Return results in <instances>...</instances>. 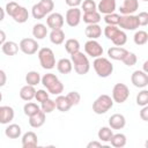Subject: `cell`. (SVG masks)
Returning a JSON list of instances; mask_svg holds the SVG:
<instances>
[{
	"instance_id": "49",
	"label": "cell",
	"mask_w": 148,
	"mask_h": 148,
	"mask_svg": "<svg viewBox=\"0 0 148 148\" xmlns=\"http://www.w3.org/2000/svg\"><path fill=\"white\" fill-rule=\"evenodd\" d=\"M140 118L143 121H148V105L142 106V109L140 111Z\"/></svg>"
},
{
	"instance_id": "38",
	"label": "cell",
	"mask_w": 148,
	"mask_h": 148,
	"mask_svg": "<svg viewBox=\"0 0 148 148\" xmlns=\"http://www.w3.org/2000/svg\"><path fill=\"white\" fill-rule=\"evenodd\" d=\"M54 109H56V103H54V101H52L50 98H47V99H45L44 102L40 103V110L45 114L46 113H51L52 111H54Z\"/></svg>"
},
{
	"instance_id": "25",
	"label": "cell",
	"mask_w": 148,
	"mask_h": 148,
	"mask_svg": "<svg viewBox=\"0 0 148 148\" xmlns=\"http://www.w3.org/2000/svg\"><path fill=\"white\" fill-rule=\"evenodd\" d=\"M21 133H22V128L17 124H10L5 130V134L9 139H17V138H20Z\"/></svg>"
},
{
	"instance_id": "56",
	"label": "cell",
	"mask_w": 148,
	"mask_h": 148,
	"mask_svg": "<svg viewBox=\"0 0 148 148\" xmlns=\"http://www.w3.org/2000/svg\"><path fill=\"white\" fill-rule=\"evenodd\" d=\"M1 101H2V94L0 92V102H1Z\"/></svg>"
},
{
	"instance_id": "45",
	"label": "cell",
	"mask_w": 148,
	"mask_h": 148,
	"mask_svg": "<svg viewBox=\"0 0 148 148\" xmlns=\"http://www.w3.org/2000/svg\"><path fill=\"white\" fill-rule=\"evenodd\" d=\"M35 98L37 102H44L45 99L49 98V92L44 89H39V90H36V94H35Z\"/></svg>"
},
{
	"instance_id": "23",
	"label": "cell",
	"mask_w": 148,
	"mask_h": 148,
	"mask_svg": "<svg viewBox=\"0 0 148 148\" xmlns=\"http://www.w3.org/2000/svg\"><path fill=\"white\" fill-rule=\"evenodd\" d=\"M35 94H36V89H35L34 86H30V84H25L20 90V97L23 101H27V102L34 99L35 98Z\"/></svg>"
},
{
	"instance_id": "32",
	"label": "cell",
	"mask_w": 148,
	"mask_h": 148,
	"mask_svg": "<svg viewBox=\"0 0 148 148\" xmlns=\"http://www.w3.org/2000/svg\"><path fill=\"white\" fill-rule=\"evenodd\" d=\"M97 135H98V139L102 142H110V140H111V138L113 135V132H112V128L104 126V127H101L99 128Z\"/></svg>"
},
{
	"instance_id": "34",
	"label": "cell",
	"mask_w": 148,
	"mask_h": 148,
	"mask_svg": "<svg viewBox=\"0 0 148 148\" xmlns=\"http://www.w3.org/2000/svg\"><path fill=\"white\" fill-rule=\"evenodd\" d=\"M111 40H112V43H113L116 46H123V45H125L126 42H127V35L125 34V31H123V30L119 29Z\"/></svg>"
},
{
	"instance_id": "29",
	"label": "cell",
	"mask_w": 148,
	"mask_h": 148,
	"mask_svg": "<svg viewBox=\"0 0 148 148\" xmlns=\"http://www.w3.org/2000/svg\"><path fill=\"white\" fill-rule=\"evenodd\" d=\"M101 14L95 10V12H89L83 14V22L87 24H97L101 21Z\"/></svg>"
},
{
	"instance_id": "2",
	"label": "cell",
	"mask_w": 148,
	"mask_h": 148,
	"mask_svg": "<svg viewBox=\"0 0 148 148\" xmlns=\"http://www.w3.org/2000/svg\"><path fill=\"white\" fill-rule=\"evenodd\" d=\"M40 82L52 95H60L64 91V84L53 73L44 74L40 79Z\"/></svg>"
},
{
	"instance_id": "5",
	"label": "cell",
	"mask_w": 148,
	"mask_h": 148,
	"mask_svg": "<svg viewBox=\"0 0 148 148\" xmlns=\"http://www.w3.org/2000/svg\"><path fill=\"white\" fill-rule=\"evenodd\" d=\"M38 59L44 69H52L56 66V57L50 47H42L38 50Z\"/></svg>"
},
{
	"instance_id": "54",
	"label": "cell",
	"mask_w": 148,
	"mask_h": 148,
	"mask_svg": "<svg viewBox=\"0 0 148 148\" xmlns=\"http://www.w3.org/2000/svg\"><path fill=\"white\" fill-rule=\"evenodd\" d=\"M5 13H6V12H5V9H3L2 7H0V22L5 18Z\"/></svg>"
},
{
	"instance_id": "8",
	"label": "cell",
	"mask_w": 148,
	"mask_h": 148,
	"mask_svg": "<svg viewBox=\"0 0 148 148\" xmlns=\"http://www.w3.org/2000/svg\"><path fill=\"white\" fill-rule=\"evenodd\" d=\"M18 47L24 54H28V56L35 54L39 50V45H38L37 40L34 39V38H23V39H21V42L18 44Z\"/></svg>"
},
{
	"instance_id": "52",
	"label": "cell",
	"mask_w": 148,
	"mask_h": 148,
	"mask_svg": "<svg viewBox=\"0 0 148 148\" xmlns=\"http://www.w3.org/2000/svg\"><path fill=\"white\" fill-rule=\"evenodd\" d=\"M94 147H97V148L102 147V142H99V141H90L87 145V148H94Z\"/></svg>"
},
{
	"instance_id": "27",
	"label": "cell",
	"mask_w": 148,
	"mask_h": 148,
	"mask_svg": "<svg viewBox=\"0 0 148 148\" xmlns=\"http://www.w3.org/2000/svg\"><path fill=\"white\" fill-rule=\"evenodd\" d=\"M50 40L54 45H60L65 40V32L62 29H56L50 32Z\"/></svg>"
},
{
	"instance_id": "7",
	"label": "cell",
	"mask_w": 148,
	"mask_h": 148,
	"mask_svg": "<svg viewBox=\"0 0 148 148\" xmlns=\"http://www.w3.org/2000/svg\"><path fill=\"white\" fill-rule=\"evenodd\" d=\"M119 28L124 30H135L139 28V21L138 16L130 14V15H120L119 22H118Z\"/></svg>"
},
{
	"instance_id": "1",
	"label": "cell",
	"mask_w": 148,
	"mask_h": 148,
	"mask_svg": "<svg viewBox=\"0 0 148 148\" xmlns=\"http://www.w3.org/2000/svg\"><path fill=\"white\" fill-rule=\"evenodd\" d=\"M71 61H72L74 71L79 75H84L90 69L89 59H88V57L86 54H83V52L79 51V52H75V53L71 54Z\"/></svg>"
},
{
	"instance_id": "14",
	"label": "cell",
	"mask_w": 148,
	"mask_h": 148,
	"mask_svg": "<svg viewBox=\"0 0 148 148\" xmlns=\"http://www.w3.org/2000/svg\"><path fill=\"white\" fill-rule=\"evenodd\" d=\"M139 9V1L138 0H124L121 7L119 8L123 15L134 14Z\"/></svg>"
},
{
	"instance_id": "31",
	"label": "cell",
	"mask_w": 148,
	"mask_h": 148,
	"mask_svg": "<svg viewBox=\"0 0 148 148\" xmlns=\"http://www.w3.org/2000/svg\"><path fill=\"white\" fill-rule=\"evenodd\" d=\"M126 135L123 134V133H117V134H113L110 142L113 147L116 148H123L125 145H126Z\"/></svg>"
},
{
	"instance_id": "16",
	"label": "cell",
	"mask_w": 148,
	"mask_h": 148,
	"mask_svg": "<svg viewBox=\"0 0 148 148\" xmlns=\"http://www.w3.org/2000/svg\"><path fill=\"white\" fill-rule=\"evenodd\" d=\"M126 125V119L120 113H114L109 118V126L112 130H121Z\"/></svg>"
},
{
	"instance_id": "19",
	"label": "cell",
	"mask_w": 148,
	"mask_h": 148,
	"mask_svg": "<svg viewBox=\"0 0 148 148\" xmlns=\"http://www.w3.org/2000/svg\"><path fill=\"white\" fill-rule=\"evenodd\" d=\"M45 119H46L45 118V113L42 110H39L37 113H35V114L29 117V125L31 127H34V128H38V127L44 125Z\"/></svg>"
},
{
	"instance_id": "41",
	"label": "cell",
	"mask_w": 148,
	"mask_h": 148,
	"mask_svg": "<svg viewBox=\"0 0 148 148\" xmlns=\"http://www.w3.org/2000/svg\"><path fill=\"white\" fill-rule=\"evenodd\" d=\"M126 66H128V67H131V66H134L135 64H136V61H138V58H136V56H135V53H133V52H127L126 53V56L123 58V60H121Z\"/></svg>"
},
{
	"instance_id": "33",
	"label": "cell",
	"mask_w": 148,
	"mask_h": 148,
	"mask_svg": "<svg viewBox=\"0 0 148 148\" xmlns=\"http://www.w3.org/2000/svg\"><path fill=\"white\" fill-rule=\"evenodd\" d=\"M40 79L42 77H40L39 73L36 72V71H30L25 75V82H27V84H30V86H34V87L37 86L40 82Z\"/></svg>"
},
{
	"instance_id": "11",
	"label": "cell",
	"mask_w": 148,
	"mask_h": 148,
	"mask_svg": "<svg viewBox=\"0 0 148 148\" xmlns=\"http://www.w3.org/2000/svg\"><path fill=\"white\" fill-rule=\"evenodd\" d=\"M131 81L136 88H146L148 86V74L143 71H134L131 76Z\"/></svg>"
},
{
	"instance_id": "30",
	"label": "cell",
	"mask_w": 148,
	"mask_h": 148,
	"mask_svg": "<svg viewBox=\"0 0 148 148\" xmlns=\"http://www.w3.org/2000/svg\"><path fill=\"white\" fill-rule=\"evenodd\" d=\"M65 50L67 51V53L69 54H73L75 52H79L80 51V43L77 39L75 38H69L65 42Z\"/></svg>"
},
{
	"instance_id": "18",
	"label": "cell",
	"mask_w": 148,
	"mask_h": 148,
	"mask_svg": "<svg viewBox=\"0 0 148 148\" xmlns=\"http://www.w3.org/2000/svg\"><path fill=\"white\" fill-rule=\"evenodd\" d=\"M10 17H13V20H14L15 22H17V23H24V22H27L28 18H29L28 9H27L25 7L18 6Z\"/></svg>"
},
{
	"instance_id": "55",
	"label": "cell",
	"mask_w": 148,
	"mask_h": 148,
	"mask_svg": "<svg viewBox=\"0 0 148 148\" xmlns=\"http://www.w3.org/2000/svg\"><path fill=\"white\" fill-rule=\"evenodd\" d=\"M147 65H148V61H145V64H143V72H146V73H147Z\"/></svg>"
},
{
	"instance_id": "47",
	"label": "cell",
	"mask_w": 148,
	"mask_h": 148,
	"mask_svg": "<svg viewBox=\"0 0 148 148\" xmlns=\"http://www.w3.org/2000/svg\"><path fill=\"white\" fill-rule=\"evenodd\" d=\"M18 6H20V5H18L17 2H15V1H9V2L6 5L5 12H6L9 16H12V15H13V13L16 10V8H17Z\"/></svg>"
},
{
	"instance_id": "53",
	"label": "cell",
	"mask_w": 148,
	"mask_h": 148,
	"mask_svg": "<svg viewBox=\"0 0 148 148\" xmlns=\"http://www.w3.org/2000/svg\"><path fill=\"white\" fill-rule=\"evenodd\" d=\"M6 42V32L0 29V46Z\"/></svg>"
},
{
	"instance_id": "58",
	"label": "cell",
	"mask_w": 148,
	"mask_h": 148,
	"mask_svg": "<svg viewBox=\"0 0 148 148\" xmlns=\"http://www.w3.org/2000/svg\"><path fill=\"white\" fill-rule=\"evenodd\" d=\"M7 1H12V0H7Z\"/></svg>"
},
{
	"instance_id": "28",
	"label": "cell",
	"mask_w": 148,
	"mask_h": 148,
	"mask_svg": "<svg viewBox=\"0 0 148 148\" xmlns=\"http://www.w3.org/2000/svg\"><path fill=\"white\" fill-rule=\"evenodd\" d=\"M32 35L37 39H44L47 35V28L43 23H37L32 28Z\"/></svg>"
},
{
	"instance_id": "17",
	"label": "cell",
	"mask_w": 148,
	"mask_h": 148,
	"mask_svg": "<svg viewBox=\"0 0 148 148\" xmlns=\"http://www.w3.org/2000/svg\"><path fill=\"white\" fill-rule=\"evenodd\" d=\"M37 145H38V138L35 132L29 131L23 134V136H22V147L23 148L36 147Z\"/></svg>"
},
{
	"instance_id": "37",
	"label": "cell",
	"mask_w": 148,
	"mask_h": 148,
	"mask_svg": "<svg viewBox=\"0 0 148 148\" xmlns=\"http://www.w3.org/2000/svg\"><path fill=\"white\" fill-rule=\"evenodd\" d=\"M39 110H40V108H39L36 103L30 102V101H29L28 103H25V104H24V106H23L24 114H25V116H28V117H30V116H32V114L37 113Z\"/></svg>"
},
{
	"instance_id": "43",
	"label": "cell",
	"mask_w": 148,
	"mask_h": 148,
	"mask_svg": "<svg viewBox=\"0 0 148 148\" xmlns=\"http://www.w3.org/2000/svg\"><path fill=\"white\" fill-rule=\"evenodd\" d=\"M66 97L69 101V103L72 104V106L73 105H77L80 103V101H81V95L77 91H71V92H68L66 95Z\"/></svg>"
},
{
	"instance_id": "26",
	"label": "cell",
	"mask_w": 148,
	"mask_h": 148,
	"mask_svg": "<svg viewBox=\"0 0 148 148\" xmlns=\"http://www.w3.org/2000/svg\"><path fill=\"white\" fill-rule=\"evenodd\" d=\"M57 69H58L59 73H61V74H68V73H71L72 69H73V65H72L71 59L61 58V59L57 62Z\"/></svg>"
},
{
	"instance_id": "35",
	"label": "cell",
	"mask_w": 148,
	"mask_h": 148,
	"mask_svg": "<svg viewBox=\"0 0 148 148\" xmlns=\"http://www.w3.org/2000/svg\"><path fill=\"white\" fill-rule=\"evenodd\" d=\"M31 14H32V16H34L35 18L40 20V18H44L47 13H46V10L43 8V6L38 2V3H35V5L32 6V8H31Z\"/></svg>"
},
{
	"instance_id": "3",
	"label": "cell",
	"mask_w": 148,
	"mask_h": 148,
	"mask_svg": "<svg viewBox=\"0 0 148 148\" xmlns=\"http://www.w3.org/2000/svg\"><path fill=\"white\" fill-rule=\"evenodd\" d=\"M92 67H94L96 74L99 77H108L113 72V65H112V62L109 59L104 58V57L95 58V60L92 62Z\"/></svg>"
},
{
	"instance_id": "36",
	"label": "cell",
	"mask_w": 148,
	"mask_h": 148,
	"mask_svg": "<svg viewBox=\"0 0 148 148\" xmlns=\"http://www.w3.org/2000/svg\"><path fill=\"white\" fill-rule=\"evenodd\" d=\"M133 40L136 45H145L148 42V34L145 30H139L134 34Z\"/></svg>"
},
{
	"instance_id": "9",
	"label": "cell",
	"mask_w": 148,
	"mask_h": 148,
	"mask_svg": "<svg viewBox=\"0 0 148 148\" xmlns=\"http://www.w3.org/2000/svg\"><path fill=\"white\" fill-rule=\"evenodd\" d=\"M84 52L91 58H98L103 54V47L96 39H89L84 44Z\"/></svg>"
},
{
	"instance_id": "48",
	"label": "cell",
	"mask_w": 148,
	"mask_h": 148,
	"mask_svg": "<svg viewBox=\"0 0 148 148\" xmlns=\"http://www.w3.org/2000/svg\"><path fill=\"white\" fill-rule=\"evenodd\" d=\"M136 16H138L139 25L145 27V25L148 24V13H147V12H141V13H139V15H136Z\"/></svg>"
},
{
	"instance_id": "46",
	"label": "cell",
	"mask_w": 148,
	"mask_h": 148,
	"mask_svg": "<svg viewBox=\"0 0 148 148\" xmlns=\"http://www.w3.org/2000/svg\"><path fill=\"white\" fill-rule=\"evenodd\" d=\"M39 3L43 6V8L46 10L47 14H50V13L53 10V8H54V2H53V0H40Z\"/></svg>"
},
{
	"instance_id": "13",
	"label": "cell",
	"mask_w": 148,
	"mask_h": 148,
	"mask_svg": "<svg viewBox=\"0 0 148 148\" xmlns=\"http://www.w3.org/2000/svg\"><path fill=\"white\" fill-rule=\"evenodd\" d=\"M117 7L116 0H101L99 3L97 5V9L99 14H111L114 13Z\"/></svg>"
},
{
	"instance_id": "51",
	"label": "cell",
	"mask_w": 148,
	"mask_h": 148,
	"mask_svg": "<svg viewBox=\"0 0 148 148\" xmlns=\"http://www.w3.org/2000/svg\"><path fill=\"white\" fill-rule=\"evenodd\" d=\"M6 81H7V76H6V73L0 69V87H3L6 84Z\"/></svg>"
},
{
	"instance_id": "24",
	"label": "cell",
	"mask_w": 148,
	"mask_h": 148,
	"mask_svg": "<svg viewBox=\"0 0 148 148\" xmlns=\"http://www.w3.org/2000/svg\"><path fill=\"white\" fill-rule=\"evenodd\" d=\"M54 103H56V108L59 111H61V112H67L72 108V104L69 103V101L67 99V97L66 96H62V95H58L57 98H56V101H54Z\"/></svg>"
},
{
	"instance_id": "42",
	"label": "cell",
	"mask_w": 148,
	"mask_h": 148,
	"mask_svg": "<svg viewBox=\"0 0 148 148\" xmlns=\"http://www.w3.org/2000/svg\"><path fill=\"white\" fill-rule=\"evenodd\" d=\"M82 9L84 13H89V12H95L97 9V5L94 0H84L82 3Z\"/></svg>"
},
{
	"instance_id": "15",
	"label": "cell",
	"mask_w": 148,
	"mask_h": 148,
	"mask_svg": "<svg viewBox=\"0 0 148 148\" xmlns=\"http://www.w3.org/2000/svg\"><path fill=\"white\" fill-rule=\"evenodd\" d=\"M14 109L8 105H0V124H9L14 119Z\"/></svg>"
},
{
	"instance_id": "50",
	"label": "cell",
	"mask_w": 148,
	"mask_h": 148,
	"mask_svg": "<svg viewBox=\"0 0 148 148\" xmlns=\"http://www.w3.org/2000/svg\"><path fill=\"white\" fill-rule=\"evenodd\" d=\"M65 2L69 7H77L82 3V0H65Z\"/></svg>"
},
{
	"instance_id": "6",
	"label": "cell",
	"mask_w": 148,
	"mask_h": 148,
	"mask_svg": "<svg viewBox=\"0 0 148 148\" xmlns=\"http://www.w3.org/2000/svg\"><path fill=\"white\" fill-rule=\"evenodd\" d=\"M130 97V89L125 83H116L112 89V101L116 103H124Z\"/></svg>"
},
{
	"instance_id": "4",
	"label": "cell",
	"mask_w": 148,
	"mask_h": 148,
	"mask_svg": "<svg viewBox=\"0 0 148 148\" xmlns=\"http://www.w3.org/2000/svg\"><path fill=\"white\" fill-rule=\"evenodd\" d=\"M112 106H113V101H112L111 96L103 94V95L98 96L95 99V102L92 103V111L96 114H104Z\"/></svg>"
},
{
	"instance_id": "44",
	"label": "cell",
	"mask_w": 148,
	"mask_h": 148,
	"mask_svg": "<svg viewBox=\"0 0 148 148\" xmlns=\"http://www.w3.org/2000/svg\"><path fill=\"white\" fill-rule=\"evenodd\" d=\"M119 29L117 28V25H106L105 28H104V35H105V37L108 38V39H112L113 38V36L117 34V31H118Z\"/></svg>"
},
{
	"instance_id": "57",
	"label": "cell",
	"mask_w": 148,
	"mask_h": 148,
	"mask_svg": "<svg viewBox=\"0 0 148 148\" xmlns=\"http://www.w3.org/2000/svg\"><path fill=\"white\" fill-rule=\"evenodd\" d=\"M142 1H148V0H142Z\"/></svg>"
},
{
	"instance_id": "10",
	"label": "cell",
	"mask_w": 148,
	"mask_h": 148,
	"mask_svg": "<svg viewBox=\"0 0 148 148\" xmlns=\"http://www.w3.org/2000/svg\"><path fill=\"white\" fill-rule=\"evenodd\" d=\"M81 18H82V13H81V9L77 8V7H71L66 12L65 20H66V22L69 27L74 28V27L79 25L80 22H81Z\"/></svg>"
},
{
	"instance_id": "21",
	"label": "cell",
	"mask_w": 148,
	"mask_h": 148,
	"mask_svg": "<svg viewBox=\"0 0 148 148\" xmlns=\"http://www.w3.org/2000/svg\"><path fill=\"white\" fill-rule=\"evenodd\" d=\"M84 34L89 39H97L102 35V28L98 25V23L97 24H88L84 30Z\"/></svg>"
},
{
	"instance_id": "12",
	"label": "cell",
	"mask_w": 148,
	"mask_h": 148,
	"mask_svg": "<svg viewBox=\"0 0 148 148\" xmlns=\"http://www.w3.org/2000/svg\"><path fill=\"white\" fill-rule=\"evenodd\" d=\"M64 16L60 13H51L47 17H46V24L51 30H56V29H61L64 25Z\"/></svg>"
},
{
	"instance_id": "22",
	"label": "cell",
	"mask_w": 148,
	"mask_h": 148,
	"mask_svg": "<svg viewBox=\"0 0 148 148\" xmlns=\"http://www.w3.org/2000/svg\"><path fill=\"white\" fill-rule=\"evenodd\" d=\"M1 49H2V52L6 54V56H15L17 52H18V44L13 42V40H6L2 45H1Z\"/></svg>"
},
{
	"instance_id": "40",
	"label": "cell",
	"mask_w": 148,
	"mask_h": 148,
	"mask_svg": "<svg viewBox=\"0 0 148 148\" xmlns=\"http://www.w3.org/2000/svg\"><path fill=\"white\" fill-rule=\"evenodd\" d=\"M119 17H120V15H119V14H116V13L105 14V16H104V22H105L108 25H118Z\"/></svg>"
},
{
	"instance_id": "20",
	"label": "cell",
	"mask_w": 148,
	"mask_h": 148,
	"mask_svg": "<svg viewBox=\"0 0 148 148\" xmlns=\"http://www.w3.org/2000/svg\"><path fill=\"white\" fill-rule=\"evenodd\" d=\"M128 51L121 46H112L108 50V56L113 60H123Z\"/></svg>"
},
{
	"instance_id": "39",
	"label": "cell",
	"mask_w": 148,
	"mask_h": 148,
	"mask_svg": "<svg viewBox=\"0 0 148 148\" xmlns=\"http://www.w3.org/2000/svg\"><path fill=\"white\" fill-rule=\"evenodd\" d=\"M136 104L139 106L148 105V90L143 89L136 95Z\"/></svg>"
}]
</instances>
